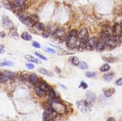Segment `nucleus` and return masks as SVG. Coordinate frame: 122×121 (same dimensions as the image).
Returning <instances> with one entry per match:
<instances>
[{"mask_svg": "<svg viewBox=\"0 0 122 121\" xmlns=\"http://www.w3.org/2000/svg\"><path fill=\"white\" fill-rule=\"evenodd\" d=\"M65 41L66 46L69 49L78 48V45L79 43V40L78 38V31L76 29H72L68 34V35H66Z\"/></svg>", "mask_w": 122, "mask_h": 121, "instance_id": "nucleus-1", "label": "nucleus"}, {"mask_svg": "<svg viewBox=\"0 0 122 121\" xmlns=\"http://www.w3.org/2000/svg\"><path fill=\"white\" fill-rule=\"evenodd\" d=\"M46 103L50 106L58 114H63L67 111L66 106L64 105L62 102L57 98L50 99Z\"/></svg>", "mask_w": 122, "mask_h": 121, "instance_id": "nucleus-2", "label": "nucleus"}, {"mask_svg": "<svg viewBox=\"0 0 122 121\" xmlns=\"http://www.w3.org/2000/svg\"><path fill=\"white\" fill-rule=\"evenodd\" d=\"M77 108L81 111V113H86L89 111H90L91 109V104L88 101H85V100H80L76 101V103Z\"/></svg>", "mask_w": 122, "mask_h": 121, "instance_id": "nucleus-3", "label": "nucleus"}, {"mask_svg": "<svg viewBox=\"0 0 122 121\" xmlns=\"http://www.w3.org/2000/svg\"><path fill=\"white\" fill-rule=\"evenodd\" d=\"M98 38L96 36L89 37L87 40V49L89 50H94L96 49V46L98 42Z\"/></svg>", "mask_w": 122, "mask_h": 121, "instance_id": "nucleus-4", "label": "nucleus"}, {"mask_svg": "<svg viewBox=\"0 0 122 121\" xmlns=\"http://www.w3.org/2000/svg\"><path fill=\"white\" fill-rule=\"evenodd\" d=\"M19 19L24 24L28 26H34V24L36 22V21H35L34 18H32V16H30V17L20 16Z\"/></svg>", "mask_w": 122, "mask_h": 121, "instance_id": "nucleus-5", "label": "nucleus"}, {"mask_svg": "<svg viewBox=\"0 0 122 121\" xmlns=\"http://www.w3.org/2000/svg\"><path fill=\"white\" fill-rule=\"evenodd\" d=\"M107 47H108V46H107V41H105L101 38H99L98 42H97V44L96 46V50L98 51H104Z\"/></svg>", "mask_w": 122, "mask_h": 121, "instance_id": "nucleus-6", "label": "nucleus"}, {"mask_svg": "<svg viewBox=\"0 0 122 121\" xmlns=\"http://www.w3.org/2000/svg\"><path fill=\"white\" fill-rule=\"evenodd\" d=\"M25 2L26 0H14L11 3V6L12 8L16 9L17 11H21Z\"/></svg>", "mask_w": 122, "mask_h": 121, "instance_id": "nucleus-7", "label": "nucleus"}, {"mask_svg": "<svg viewBox=\"0 0 122 121\" xmlns=\"http://www.w3.org/2000/svg\"><path fill=\"white\" fill-rule=\"evenodd\" d=\"M88 35H89V31H88V29L86 28H83L79 31H78V38L79 41L88 39L89 38Z\"/></svg>", "mask_w": 122, "mask_h": 121, "instance_id": "nucleus-8", "label": "nucleus"}, {"mask_svg": "<svg viewBox=\"0 0 122 121\" xmlns=\"http://www.w3.org/2000/svg\"><path fill=\"white\" fill-rule=\"evenodd\" d=\"M52 34L54 37L57 39H62L65 36L66 29L64 28H58Z\"/></svg>", "mask_w": 122, "mask_h": 121, "instance_id": "nucleus-9", "label": "nucleus"}, {"mask_svg": "<svg viewBox=\"0 0 122 121\" xmlns=\"http://www.w3.org/2000/svg\"><path fill=\"white\" fill-rule=\"evenodd\" d=\"M112 34H113V36L117 38L120 35V34L122 33L120 24H118V23L114 24V26L112 27Z\"/></svg>", "mask_w": 122, "mask_h": 121, "instance_id": "nucleus-10", "label": "nucleus"}, {"mask_svg": "<svg viewBox=\"0 0 122 121\" xmlns=\"http://www.w3.org/2000/svg\"><path fill=\"white\" fill-rule=\"evenodd\" d=\"M86 98L90 103H94L97 101V96H96L95 93H94L93 92H92L90 91H89L86 93Z\"/></svg>", "mask_w": 122, "mask_h": 121, "instance_id": "nucleus-11", "label": "nucleus"}, {"mask_svg": "<svg viewBox=\"0 0 122 121\" xmlns=\"http://www.w3.org/2000/svg\"><path fill=\"white\" fill-rule=\"evenodd\" d=\"M28 80H29V83H30L31 84L34 85V86H36V85L39 83V78H38V76H36V74H35V73H31V74H30V75L29 76V77H28Z\"/></svg>", "mask_w": 122, "mask_h": 121, "instance_id": "nucleus-12", "label": "nucleus"}, {"mask_svg": "<svg viewBox=\"0 0 122 121\" xmlns=\"http://www.w3.org/2000/svg\"><path fill=\"white\" fill-rule=\"evenodd\" d=\"M2 23L4 24V26H6L7 27H9V28L13 27L12 21H11V19L6 15H4L3 16V17H2Z\"/></svg>", "mask_w": 122, "mask_h": 121, "instance_id": "nucleus-13", "label": "nucleus"}, {"mask_svg": "<svg viewBox=\"0 0 122 121\" xmlns=\"http://www.w3.org/2000/svg\"><path fill=\"white\" fill-rule=\"evenodd\" d=\"M25 58H26V60H27L29 62H31V63H41V61L39 59H37L36 58H34V56H32L31 55H29V54L25 55Z\"/></svg>", "mask_w": 122, "mask_h": 121, "instance_id": "nucleus-14", "label": "nucleus"}, {"mask_svg": "<svg viewBox=\"0 0 122 121\" xmlns=\"http://www.w3.org/2000/svg\"><path fill=\"white\" fill-rule=\"evenodd\" d=\"M114 73L113 72H109V73H107L106 74L104 75L103 76V78L105 81L107 82H110L111 81H112V79L114 78Z\"/></svg>", "mask_w": 122, "mask_h": 121, "instance_id": "nucleus-15", "label": "nucleus"}, {"mask_svg": "<svg viewBox=\"0 0 122 121\" xmlns=\"http://www.w3.org/2000/svg\"><path fill=\"white\" fill-rule=\"evenodd\" d=\"M34 28L37 30V31H45V26L44 25V24H42L41 22H39V21H36L34 25Z\"/></svg>", "mask_w": 122, "mask_h": 121, "instance_id": "nucleus-16", "label": "nucleus"}, {"mask_svg": "<svg viewBox=\"0 0 122 121\" xmlns=\"http://www.w3.org/2000/svg\"><path fill=\"white\" fill-rule=\"evenodd\" d=\"M35 92H36V95H37L38 96H39V97H42V96H46V92H45L43 89H41V88L39 86H37V85H36V86L35 87Z\"/></svg>", "mask_w": 122, "mask_h": 121, "instance_id": "nucleus-17", "label": "nucleus"}, {"mask_svg": "<svg viewBox=\"0 0 122 121\" xmlns=\"http://www.w3.org/2000/svg\"><path fill=\"white\" fill-rule=\"evenodd\" d=\"M111 69V66L108 63H105L103 65L101 66V67L99 68V71L102 73H106L108 72L109 71H110Z\"/></svg>", "mask_w": 122, "mask_h": 121, "instance_id": "nucleus-18", "label": "nucleus"}, {"mask_svg": "<svg viewBox=\"0 0 122 121\" xmlns=\"http://www.w3.org/2000/svg\"><path fill=\"white\" fill-rule=\"evenodd\" d=\"M3 75L4 76H6L9 80H12L14 78V77L16 76V74L11 71H3L2 72Z\"/></svg>", "mask_w": 122, "mask_h": 121, "instance_id": "nucleus-19", "label": "nucleus"}, {"mask_svg": "<svg viewBox=\"0 0 122 121\" xmlns=\"http://www.w3.org/2000/svg\"><path fill=\"white\" fill-rule=\"evenodd\" d=\"M21 37L22 38V39H24V41H31L32 37H31V35L29 33V32H26V31H24L21 34Z\"/></svg>", "mask_w": 122, "mask_h": 121, "instance_id": "nucleus-20", "label": "nucleus"}, {"mask_svg": "<svg viewBox=\"0 0 122 121\" xmlns=\"http://www.w3.org/2000/svg\"><path fill=\"white\" fill-rule=\"evenodd\" d=\"M114 92H115V90L114 88H108V89L104 90V94L107 98L111 97L114 93Z\"/></svg>", "mask_w": 122, "mask_h": 121, "instance_id": "nucleus-21", "label": "nucleus"}, {"mask_svg": "<svg viewBox=\"0 0 122 121\" xmlns=\"http://www.w3.org/2000/svg\"><path fill=\"white\" fill-rule=\"evenodd\" d=\"M46 96H49V98L50 99H52V98H56V92H55V91H54L51 87L50 88V89H49V91L47 92Z\"/></svg>", "mask_w": 122, "mask_h": 121, "instance_id": "nucleus-22", "label": "nucleus"}, {"mask_svg": "<svg viewBox=\"0 0 122 121\" xmlns=\"http://www.w3.org/2000/svg\"><path fill=\"white\" fill-rule=\"evenodd\" d=\"M70 61H71V64L74 65V66H78L79 64V63H80V61H79V58L76 57V56H72V57H71Z\"/></svg>", "mask_w": 122, "mask_h": 121, "instance_id": "nucleus-23", "label": "nucleus"}, {"mask_svg": "<svg viewBox=\"0 0 122 121\" xmlns=\"http://www.w3.org/2000/svg\"><path fill=\"white\" fill-rule=\"evenodd\" d=\"M39 71L40 73H41L42 75H44V76H53L51 72L49 71L48 70H46V69H45L44 68H41L39 70Z\"/></svg>", "mask_w": 122, "mask_h": 121, "instance_id": "nucleus-24", "label": "nucleus"}, {"mask_svg": "<svg viewBox=\"0 0 122 121\" xmlns=\"http://www.w3.org/2000/svg\"><path fill=\"white\" fill-rule=\"evenodd\" d=\"M78 66H79V68L81 69V70H86V69H88V68H89L88 63H87L86 61H80V63H79V64Z\"/></svg>", "mask_w": 122, "mask_h": 121, "instance_id": "nucleus-25", "label": "nucleus"}, {"mask_svg": "<svg viewBox=\"0 0 122 121\" xmlns=\"http://www.w3.org/2000/svg\"><path fill=\"white\" fill-rule=\"evenodd\" d=\"M97 73L96 72H94V71H86L85 73L86 77L89 78H94L97 76Z\"/></svg>", "mask_w": 122, "mask_h": 121, "instance_id": "nucleus-26", "label": "nucleus"}, {"mask_svg": "<svg viewBox=\"0 0 122 121\" xmlns=\"http://www.w3.org/2000/svg\"><path fill=\"white\" fill-rule=\"evenodd\" d=\"M14 65V62L10 61H6L0 63V66H12Z\"/></svg>", "mask_w": 122, "mask_h": 121, "instance_id": "nucleus-27", "label": "nucleus"}, {"mask_svg": "<svg viewBox=\"0 0 122 121\" xmlns=\"http://www.w3.org/2000/svg\"><path fill=\"white\" fill-rule=\"evenodd\" d=\"M35 55H36L38 58H39L40 59H42V60H44V61H47V58H46V56H44V55H42V54H41V53H38V52H35Z\"/></svg>", "mask_w": 122, "mask_h": 121, "instance_id": "nucleus-28", "label": "nucleus"}, {"mask_svg": "<svg viewBox=\"0 0 122 121\" xmlns=\"http://www.w3.org/2000/svg\"><path fill=\"white\" fill-rule=\"evenodd\" d=\"M45 51H46L47 53H51V54H54V53H56L55 50H54L53 48H49V47H46V48H45Z\"/></svg>", "mask_w": 122, "mask_h": 121, "instance_id": "nucleus-29", "label": "nucleus"}, {"mask_svg": "<svg viewBox=\"0 0 122 121\" xmlns=\"http://www.w3.org/2000/svg\"><path fill=\"white\" fill-rule=\"evenodd\" d=\"M50 34H51V33H50L49 31L45 30V31H44V32H43V34H42V36L44 37V38H48V37L50 36Z\"/></svg>", "mask_w": 122, "mask_h": 121, "instance_id": "nucleus-30", "label": "nucleus"}, {"mask_svg": "<svg viewBox=\"0 0 122 121\" xmlns=\"http://www.w3.org/2000/svg\"><path fill=\"white\" fill-rule=\"evenodd\" d=\"M32 46L34 47V48H41V45L39 43H38L37 41H32Z\"/></svg>", "mask_w": 122, "mask_h": 121, "instance_id": "nucleus-31", "label": "nucleus"}, {"mask_svg": "<svg viewBox=\"0 0 122 121\" xmlns=\"http://www.w3.org/2000/svg\"><path fill=\"white\" fill-rule=\"evenodd\" d=\"M80 87L82 88L83 89H86V88H88V85H87V83H86V82L81 81V83H80Z\"/></svg>", "mask_w": 122, "mask_h": 121, "instance_id": "nucleus-32", "label": "nucleus"}, {"mask_svg": "<svg viewBox=\"0 0 122 121\" xmlns=\"http://www.w3.org/2000/svg\"><path fill=\"white\" fill-rule=\"evenodd\" d=\"M115 83H116V85L118 86H122V78H118V79L116 81Z\"/></svg>", "mask_w": 122, "mask_h": 121, "instance_id": "nucleus-33", "label": "nucleus"}, {"mask_svg": "<svg viewBox=\"0 0 122 121\" xmlns=\"http://www.w3.org/2000/svg\"><path fill=\"white\" fill-rule=\"evenodd\" d=\"M26 66L28 68V69H34V65L33 63H26Z\"/></svg>", "mask_w": 122, "mask_h": 121, "instance_id": "nucleus-34", "label": "nucleus"}, {"mask_svg": "<svg viewBox=\"0 0 122 121\" xmlns=\"http://www.w3.org/2000/svg\"><path fill=\"white\" fill-rule=\"evenodd\" d=\"M11 36L14 37V39H17V38H18V34H17V32H16V31L13 32V33L11 34Z\"/></svg>", "mask_w": 122, "mask_h": 121, "instance_id": "nucleus-35", "label": "nucleus"}, {"mask_svg": "<svg viewBox=\"0 0 122 121\" xmlns=\"http://www.w3.org/2000/svg\"><path fill=\"white\" fill-rule=\"evenodd\" d=\"M6 36V34L4 32H0V38H4Z\"/></svg>", "mask_w": 122, "mask_h": 121, "instance_id": "nucleus-36", "label": "nucleus"}, {"mask_svg": "<svg viewBox=\"0 0 122 121\" xmlns=\"http://www.w3.org/2000/svg\"><path fill=\"white\" fill-rule=\"evenodd\" d=\"M55 71L58 73V74H59L60 73H61V70H60V68H59L58 67H56V69H55Z\"/></svg>", "mask_w": 122, "mask_h": 121, "instance_id": "nucleus-37", "label": "nucleus"}, {"mask_svg": "<svg viewBox=\"0 0 122 121\" xmlns=\"http://www.w3.org/2000/svg\"><path fill=\"white\" fill-rule=\"evenodd\" d=\"M107 121H116L115 118H113V117H109L108 119H107Z\"/></svg>", "mask_w": 122, "mask_h": 121, "instance_id": "nucleus-38", "label": "nucleus"}, {"mask_svg": "<svg viewBox=\"0 0 122 121\" xmlns=\"http://www.w3.org/2000/svg\"><path fill=\"white\" fill-rule=\"evenodd\" d=\"M4 53V48H3V46L1 47V48H0V54H1V53Z\"/></svg>", "mask_w": 122, "mask_h": 121, "instance_id": "nucleus-39", "label": "nucleus"}, {"mask_svg": "<svg viewBox=\"0 0 122 121\" xmlns=\"http://www.w3.org/2000/svg\"><path fill=\"white\" fill-rule=\"evenodd\" d=\"M59 86H61L63 88H64V89H66V87H65L64 85H62V84H59Z\"/></svg>", "mask_w": 122, "mask_h": 121, "instance_id": "nucleus-40", "label": "nucleus"}, {"mask_svg": "<svg viewBox=\"0 0 122 121\" xmlns=\"http://www.w3.org/2000/svg\"><path fill=\"white\" fill-rule=\"evenodd\" d=\"M55 121V120L54 119H50V120H49V121Z\"/></svg>", "mask_w": 122, "mask_h": 121, "instance_id": "nucleus-41", "label": "nucleus"}, {"mask_svg": "<svg viewBox=\"0 0 122 121\" xmlns=\"http://www.w3.org/2000/svg\"><path fill=\"white\" fill-rule=\"evenodd\" d=\"M0 7H1V6H0Z\"/></svg>", "mask_w": 122, "mask_h": 121, "instance_id": "nucleus-42", "label": "nucleus"}]
</instances>
